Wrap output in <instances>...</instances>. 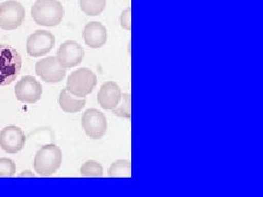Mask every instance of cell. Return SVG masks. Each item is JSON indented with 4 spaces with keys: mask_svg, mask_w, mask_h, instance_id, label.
<instances>
[{
    "mask_svg": "<svg viewBox=\"0 0 263 197\" xmlns=\"http://www.w3.org/2000/svg\"><path fill=\"white\" fill-rule=\"evenodd\" d=\"M31 15L39 26L56 27L64 16V7L60 0H36L32 6Z\"/></svg>",
    "mask_w": 263,
    "mask_h": 197,
    "instance_id": "obj_1",
    "label": "cell"
},
{
    "mask_svg": "<svg viewBox=\"0 0 263 197\" xmlns=\"http://www.w3.org/2000/svg\"><path fill=\"white\" fill-rule=\"evenodd\" d=\"M63 153L55 144H48L40 148L34 157V169L41 176H51L61 168Z\"/></svg>",
    "mask_w": 263,
    "mask_h": 197,
    "instance_id": "obj_2",
    "label": "cell"
},
{
    "mask_svg": "<svg viewBox=\"0 0 263 197\" xmlns=\"http://www.w3.org/2000/svg\"><path fill=\"white\" fill-rule=\"evenodd\" d=\"M21 56L14 47L0 44V86L12 84L21 71Z\"/></svg>",
    "mask_w": 263,
    "mask_h": 197,
    "instance_id": "obj_3",
    "label": "cell"
},
{
    "mask_svg": "<svg viewBox=\"0 0 263 197\" xmlns=\"http://www.w3.org/2000/svg\"><path fill=\"white\" fill-rule=\"evenodd\" d=\"M97 82V76L91 69L79 68L68 77L66 90L76 97H86L93 91Z\"/></svg>",
    "mask_w": 263,
    "mask_h": 197,
    "instance_id": "obj_4",
    "label": "cell"
},
{
    "mask_svg": "<svg viewBox=\"0 0 263 197\" xmlns=\"http://www.w3.org/2000/svg\"><path fill=\"white\" fill-rule=\"evenodd\" d=\"M24 18L26 9L16 0H7L0 4V29L7 31L18 29Z\"/></svg>",
    "mask_w": 263,
    "mask_h": 197,
    "instance_id": "obj_5",
    "label": "cell"
},
{
    "mask_svg": "<svg viewBox=\"0 0 263 197\" xmlns=\"http://www.w3.org/2000/svg\"><path fill=\"white\" fill-rule=\"evenodd\" d=\"M81 125L88 137L100 139L108 130V122L104 114L97 109H88L81 117Z\"/></svg>",
    "mask_w": 263,
    "mask_h": 197,
    "instance_id": "obj_6",
    "label": "cell"
},
{
    "mask_svg": "<svg viewBox=\"0 0 263 197\" xmlns=\"http://www.w3.org/2000/svg\"><path fill=\"white\" fill-rule=\"evenodd\" d=\"M55 46V36L46 30H37L28 37L27 53L31 57H42Z\"/></svg>",
    "mask_w": 263,
    "mask_h": 197,
    "instance_id": "obj_7",
    "label": "cell"
},
{
    "mask_svg": "<svg viewBox=\"0 0 263 197\" xmlns=\"http://www.w3.org/2000/svg\"><path fill=\"white\" fill-rule=\"evenodd\" d=\"M43 89L40 82L32 76L22 77L14 87V94L19 101L33 104L42 96Z\"/></svg>",
    "mask_w": 263,
    "mask_h": 197,
    "instance_id": "obj_8",
    "label": "cell"
},
{
    "mask_svg": "<svg viewBox=\"0 0 263 197\" xmlns=\"http://www.w3.org/2000/svg\"><path fill=\"white\" fill-rule=\"evenodd\" d=\"M35 72L45 82H61L66 76V68L59 63L56 57H46L35 64Z\"/></svg>",
    "mask_w": 263,
    "mask_h": 197,
    "instance_id": "obj_9",
    "label": "cell"
},
{
    "mask_svg": "<svg viewBox=\"0 0 263 197\" xmlns=\"http://www.w3.org/2000/svg\"><path fill=\"white\" fill-rule=\"evenodd\" d=\"M26 145V135L15 125L6 126L0 131V148L7 153H18Z\"/></svg>",
    "mask_w": 263,
    "mask_h": 197,
    "instance_id": "obj_10",
    "label": "cell"
},
{
    "mask_svg": "<svg viewBox=\"0 0 263 197\" xmlns=\"http://www.w3.org/2000/svg\"><path fill=\"white\" fill-rule=\"evenodd\" d=\"M84 55V48L76 41H66L61 44L56 58L64 68L68 69L78 66L82 62Z\"/></svg>",
    "mask_w": 263,
    "mask_h": 197,
    "instance_id": "obj_11",
    "label": "cell"
},
{
    "mask_svg": "<svg viewBox=\"0 0 263 197\" xmlns=\"http://www.w3.org/2000/svg\"><path fill=\"white\" fill-rule=\"evenodd\" d=\"M85 43L91 48H100L108 40V31L101 22L91 21L86 24L82 32Z\"/></svg>",
    "mask_w": 263,
    "mask_h": 197,
    "instance_id": "obj_12",
    "label": "cell"
},
{
    "mask_svg": "<svg viewBox=\"0 0 263 197\" xmlns=\"http://www.w3.org/2000/svg\"><path fill=\"white\" fill-rule=\"evenodd\" d=\"M122 92L119 85L114 81H106L98 93V102L104 110H113L120 102Z\"/></svg>",
    "mask_w": 263,
    "mask_h": 197,
    "instance_id": "obj_13",
    "label": "cell"
},
{
    "mask_svg": "<svg viewBox=\"0 0 263 197\" xmlns=\"http://www.w3.org/2000/svg\"><path fill=\"white\" fill-rule=\"evenodd\" d=\"M59 104L65 113H77L85 108L86 98L73 96L67 90L63 89L59 96Z\"/></svg>",
    "mask_w": 263,
    "mask_h": 197,
    "instance_id": "obj_14",
    "label": "cell"
},
{
    "mask_svg": "<svg viewBox=\"0 0 263 197\" xmlns=\"http://www.w3.org/2000/svg\"><path fill=\"white\" fill-rule=\"evenodd\" d=\"M106 0H79L81 11L88 16L100 15L105 9Z\"/></svg>",
    "mask_w": 263,
    "mask_h": 197,
    "instance_id": "obj_15",
    "label": "cell"
},
{
    "mask_svg": "<svg viewBox=\"0 0 263 197\" xmlns=\"http://www.w3.org/2000/svg\"><path fill=\"white\" fill-rule=\"evenodd\" d=\"M110 178H130L132 163L128 160L120 159L114 161L108 171Z\"/></svg>",
    "mask_w": 263,
    "mask_h": 197,
    "instance_id": "obj_16",
    "label": "cell"
},
{
    "mask_svg": "<svg viewBox=\"0 0 263 197\" xmlns=\"http://www.w3.org/2000/svg\"><path fill=\"white\" fill-rule=\"evenodd\" d=\"M130 103H132V97L129 93H124L121 95L120 102L118 105L112 110L113 114L115 116L122 117V119H127L129 120L132 117V108H130Z\"/></svg>",
    "mask_w": 263,
    "mask_h": 197,
    "instance_id": "obj_17",
    "label": "cell"
},
{
    "mask_svg": "<svg viewBox=\"0 0 263 197\" xmlns=\"http://www.w3.org/2000/svg\"><path fill=\"white\" fill-rule=\"evenodd\" d=\"M80 174L85 178H101L103 175V168L99 162L89 160L81 166Z\"/></svg>",
    "mask_w": 263,
    "mask_h": 197,
    "instance_id": "obj_18",
    "label": "cell"
},
{
    "mask_svg": "<svg viewBox=\"0 0 263 197\" xmlns=\"http://www.w3.org/2000/svg\"><path fill=\"white\" fill-rule=\"evenodd\" d=\"M16 173V166L12 159L0 158V178H12Z\"/></svg>",
    "mask_w": 263,
    "mask_h": 197,
    "instance_id": "obj_19",
    "label": "cell"
},
{
    "mask_svg": "<svg viewBox=\"0 0 263 197\" xmlns=\"http://www.w3.org/2000/svg\"><path fill=\"white\" fill-rule=\"evenodd\" d=\"M120 24L124 30H127V31L132 30V8L130 7L126 8V9L121 13Z\"/></svg>",
    "mask_w": 263,
    "mask_h": 197,
    "instance_id": "obj_20",
    "label": "cell"
},
{
    "mask_svg": "<svg viewBox=\"0 0 263 197\" xmlns=\"http://www.w3.org/2000/svg\"><path fill=\"white\" fill-rule=\"evenodd\" d=\"M20 176H34V174L31 173L30 171H24V172H22V173L20 174Z\"/></svg>",
    "mask_w": 263,
    "mask_h": 197,
    "instance_id": "obj_21",
    "label": "cell"
}]
</instances>
